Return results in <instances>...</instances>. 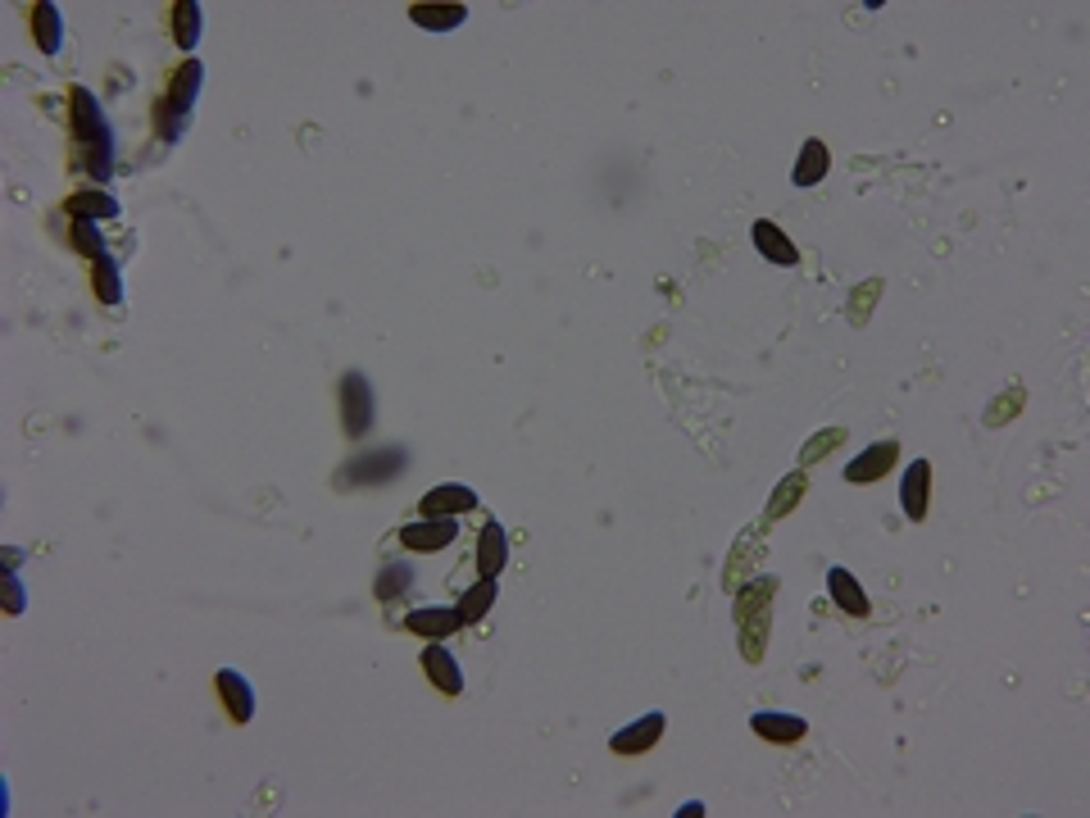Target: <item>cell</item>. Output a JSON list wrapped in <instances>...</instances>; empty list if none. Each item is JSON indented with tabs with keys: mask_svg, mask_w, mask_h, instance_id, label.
<instances>
[{
	"mask_svg": "<svg viewBox=\"0 0 1090 818\" xmlns=\"http://www.w3.org/2000/svg\"><path fill=\"white\" fill-rule=\"evenodd\" d=\"M378 405H373V382L363 378V373H346L341 378V423H346V437L350 441H363L373 433V423H378V414H373Z\"/></svg>",
	"mask_w": 1090,
	"mask_h": 818,
	"instance_id": "4",
	"label": "cell"
},
{
	"mask_svg": "<svg viewBox=\"0 0 1090 818\" xmlns=\"http://www.w3.org/2000/svg\"><path fill=\"white\" fill-rule=\"evenodd\" d=\"M750 241H754V251H759L768 264H777V268H796L800 264V246L791 237H786V228H777L773 219H759L750 228Z\"/></svg>",
	"mask_w": 1090,
	"mask_h": 818,
	"instance_id": "11",
	"label": "cell"
},
{
	"mask_svg": "<svg viewBox=\"0 0 1090 818\" xmlns=\"http://www.w3.org/2000/svg\"><path fill=\"white\" fill-rule=\"evenodd\" d=\"M405 464H409V450H401V446H382V450H363V454H355V460L337 473V482L341 487H382V482H391L396 473H405Z\"/></svg>",
	"mask_w": 1090,
	"mask_h": 818,
	"instance_id": "3",
	"label": "cell"
},
{
	"mask_svg": "<svg viewBox=\"0 0 1090 818\" xmlns=\"http://www.w3.org/2000/svg\"><path fill=\"white\" fill-rule=\"evenodd\" d=\"M900 460V441H877L868 446L863 454H855L850 464H845V482H855V487H868V482H882Z\"/></svg>",
	"mask_w": 1090,
	"mask_h": 818,
	"instance_id": "9",
	"label": "cell"
},
{
	"mask_svg": "<svg viewBox=\"0 0 1090 818\" xmlns=\"http://www.w3.org/2000/svg\"><path fill=\"white\" fill-rule=\"evenodd\" d=\"M214 691H219V705L228 710L232 723L246 727V723L255 718V687L241 678L236 669H219V673H214Z\"/></svg>",
	"mask_w": 1090,
	"mask_h": 818,
	"instance_id": "10",
	"label": "cell"
},
{
	"mask_svg": "<svg viewBox=\"0 0 1090 818\" xmlns=\"http://www.w3.org/2000/svg\"><path fill=\"white\" fill-rule=\"evenodd\" d=\"M477 509V492L464 487V482H437V487L418 500L422 519H460V514Z\"/></svg>",
	"mask_w": 1090,
	"mask_h": 818,
	"instance_id": "6",
	"label": "cell"
},
{
	"mask_svg": "<svg viewBox=\"0 0 1090 818\" xmlns=\"http://www.w3.org/2000/svg\"><path fill=\"white\" fill-rule=\"evenodd\" d=\"M1013 405H1022V391H1009V396H999V401L990 405V414H986L990 428H999V423H1009V418H1013Z\"/></svg>",
	"mask_w": 1090,
	"mask_h": 818,
	"instance_id": "30",
	"label": "cell"
},
{
	"mask_svg": "<svg viewBox=\"0 0 1090 818\" xmlns=\"http://www.w3.org/2000/svg\"><path fill=\"white\" fill-rule=\"evenodd\" d=\"M900 505H904V519L908 523H923L927 509H931V464L927 460H914L900 482Z\"/></svg>",
	"mask_w": 1090,
	"mask_h": 818,
	"instance_id": "12",
	"label": "cell"
},
{
	"mask_svg": "<svg viewBox=\"0 0 1090 818\" xmlns=\"http://www.w3.org/2000/svg\"><path fill=\"white\" fill-rule=\"evenodd\" d=\"M409 19L428 33H454V27H464L468 5H409Z\"/></svg>",
	"mask_w": 1090,
	"mask_h": 818,
	"instance_id": "23",
	"label": "cell"
},
{
	"mask_svg": "<svg viewBox=\"0 0 1090 818\" xmlns=\"http://www.w3.org/2000/svg\"><path fill=\"white\" fill-rule=\"evenodd\" d=\"M827 169H832V150H827V141H818V137H809L804 146H800V160H796V169H791V182L804 192V187H818V182L827 177Z\"/></svg>",
	"mask_w": 1090,
	"mask_h": 818,
	"instance_id": "17",
	"label": "cell"
},
{
	"mask_svg": "<svg viewBox=\"0 0 1090 818\" xmlns=\"http://www.w3.org/2000/svg\"><path fill=\"white\" fill-rule=\"evenodd\" d=\"M750 733H754V737H764V741H773V746H796V741H804V737H809V723H804L800 714L759 710V714L750 718Z\"/></svg>",
	"mask_w": 1090,
	"mask_h": 818,
	"instance_id": "13",
	"label": "cell"
},
{
	"mask_svg": "<svg viewBox=\"0 0 1090 818\" xmlns=\"http://www.w3.org/2000/svg\"><path fill=\"white\" fill-rule=\"evenodd\" d=\"M91 291H96V300H101L105 310L124 306V268L114 264V255H105V260L91 264Z\"/></svg>",
	"mask_w": 1090,
	"mask_h": 818,
	"instance_id": "22",
	"label": "cell"
},
{
	"mask_svg": "<svg viewBox=\"0 0 1090 818\" xmlns=\"http://www.w3.org/2000/svg\"><path fill=\"white\" fill-rule=\"evenodd\" d=\"M200 27H205V10L196 5V0H177V5L169 10V33H173V42L182 50H196Z\"/></svg>",
	"mask_w": 1090,
	"mask_h": 818,
	"instance_id": "21",
	"label": "cell"
},
{
	"mask_svg": "<svg viewBox=\"0 0 1090 818\" xmlns=\"http://www.w3.org/2000/svg\"><path fill=\"white\" fill-rule=\"evenodd\" d=\"M804 492H809V477H804V469H796L791 477H781V487L773 492V500L764 505V519L768 523H777V519H786L800 500H804Z\"/></svg>",
	"mask_w": 1090,
	"mask_h": 818,
	"instance_id": "24",
	"label": "cell"
},
{
	"mask_svg": "<svg viewBox=\"0 0 1090 818\" xmlns=\"http://www.w3.org/2000/svg\"><path fill=\"white\" fill-rule=\"evenodd\" d=\"M65 215H69V219H96V223L118 219V196H109V192H101V187L73 192V196L65 200Z\"/></svg>",
	"mask_w": 1090,
	"mask_h": 818,
	"instance_id": "20",
	"label": "cell"
},
{
	"mask_svg": "<svg viewBox=\"0 0 1090 818\" xmlns=\"http://www.w3.org/2000/svg\"><path fill=\"white\" fill-rule=\"evenodd\" d=\"M69 114H73V137L82 146V164L96 182L114 177V133H109V118L101 110V101L91 96L86 87L69 91Z\"/></svg>",
	"mask_w": 1090,
	"mask_h": 818,
	"instance_id": "1",
	"label": "cell"
},
{
	"mask_svg": "<svg viewBox=\"0 0 1090 818\" xmlns=\"http://www.w3.org/2000/svg\"><path fill=\"white\" fill-rule=\"evenodd\" d=\"M69 246L82 255V260H105L109 255V246H105V232H101V223L96 219H73L69 223Z\"/></svg>",
	"mask_w": 1090,
	"mask_h": 818,
	"instance_id": "26",
	"label": "cell"
},
{
	"mask_svg": "<svg viewBox=\"0 0 1090 818\" xmlns=\"http://www.w3.org/2000/svg\"><path fill=\"white\" fill-rule=\"evenodd\" d=\"M460 537V519H414L401 528V545L409 555H437Z\"/></svg>",
	"mask_w": 1090,
	"mask_h": 818,
	"instance_id": "5",
	"label": "cell"
},
{
	"mask_svg": "<svg viewBox=\"0 0 1090 818\" xmlns=\"http://www.w3.org/2000/svg\"><path fill=\"white\" fill-rule=\"evenodd\" d=\"M663 727H669V718H663L659 710H654V714H641L636 723L618 727V733L610 737V750L623 754V760H631V754H646V750H654V746L663 741Z\"/></svg>",
	"mask_w": 1090,
	"mask_h": 818,
	"instance_id": "7",
	"label": "cell"
},
{
	"mask_svg": "<svg viewBox=\"0 0 1090 818\" xmlns=\"http://www.w3.org/2000/svg\"><path fill=\"white\" fill-rule=\"evenodd\" d=\"M827 596H832V604L840 614H850V619L868 614V591L859 587V578L850 568H827Z\"/></svg>",
	"mask_w": 1090,
	"mask_h": 818,
	"instance_id": "16",
	"label": "cell"
},
{
	"mask_svg": "<svg viewBox=\"0 0 1090 818\" xmlns=\"http://www.w3.org/2000/svg\"><path fill=\"white\" fill-rule=\"evenodd\" d=\"M23 604H27L23 578H19V573H5V614H23Z\"/></svg>",
	"mask_w": 1090,
	"mask_h": 818,
	"instance_id": "31",
	"label": "cell"
},
{
	"mask_svg": "<svg viewBox=\"0 0 1090 818\" xmlns=\"http://www.w3.org/2000/svg\"><path fill=\"white\" fill-rule=\"evenodd\" d=\"M405 627L418 632V636H428V642H445V636H454V632L464 627V614H460V604H454V610H441V604H432V610H409V614H405Z\"/></svg>",
	"mask_w": 1090,
	"mask_h": 818,
	"instance_id": "15",
	"label": "cell"
},
{
	"mask_svg": "<svg viewBox=\"0 0 1090 818\" xmlns=\"http://www.w3.org/2000/svg\"><path fill=\"white\" fill-rule=\"evenodd\" d=\"M33 37H37V50L42 55H59V46H65V14H59L55 0H42V5H33Z\"/></svg>",
	"mask_w": 1090,
	"mask_h": 818,
	"instance_id": "19",
	"label": "cell"
},
{
	"mask_svg": "<svg viewBox=\"0 0 1090 818\" xmlns=\"http://www.w3.org/2000/svg\"><path fill=\"white\" fill-rule=\"evenodd\" d=\"M200 82H205V65H200V59H182V65L173 69V78H169V96H164V105H169L177 118H187L192 105H196V96H200Z\"/></svg>",
	"mask_w": 1090,
	"mask_h": 818,
	"instance_id": "14",
	"label": "cell"
},
{
	"mask_svg": "<svg viewBox=\"0 0 1090 818\" xmlns=\"http://www.w3.org/2000/svg\"><path fill=\"white\" fill-rule=\"evenodd\" d=\"M409 587H414V564L409 560H391L378 578H373V596L382 600V604H391L396 596H409Z\"/></svg>",
	"mask_w": 1090,
	"mask_h": 818,
	"instance_id": "25",
	"label": "cell"
},
{
	"mask_svg": "<svg viewBox=\"0 0 1090 818\" xmlns=\"http://www.w3.org/2000/svg\"><path fill=\"white\" fill-rule=\"evenodd\" d=\"M877 296H882V283H863V287H855V310H850V319L855 323H868V306H877Z\"/></svg>",
	"mask_w": 1090,
	"mask_h": 818,
	"instance_id": "29",
	"label": "cell"
},
{
	"mask_svg": "<svg viewBox=\"0 0 1090 818\" xmlns=\"http://www.w3.org/2000/svg\"><path fill=\"white\" fill-rule=\"evenodd\" d=\"M0 555H5V573H19V564H23V551H19V545H5Z\"/></svg>",
	"mask_w": 1090,
	"mask_h": 818,
	"instance_id": "32",
	"label": "cell"
},
{
	"mask_svg": "<svg viewBox=\"0 0 1090 818\" xmlns=\"http://www.w3.org/2000/svg\"><path fill=\"white\" fill-rule=\"evenodd\" d=\"M418 664H422V678H428L441 695H464V669H460V659H454L441 642H428L422 646V655H418Z\"/></svg>",
	"mask_w": 1090,
	"mask_h": 818,
	"instance_id": "8",
	"label": "cell"
},
{
	"mask_svg": "<svg viewBox=\"0 0 1090 818\" xmlns=\"http://www.w3.org/2000/svg\"><path fill=\"white\" fill-rule=\"evenodd\" d=\"M773 591H777V578H764V583H750L737 591V623H741V655L750 664H759L764 650H768V614H773Z\"/></svg>",
	"mask_w": 1090,
	"mask_h": 818,
	"instance_id": "2",
	"label": "cell"
},
{
	"mask_svg": "<svg viewBox=\"0 0 1090 818\" xmlns=\"http://www.w3.org/2000/svg\"><path fill=\"white\" fill-rule=\"evenodd\" d=\"M505 564H509V532L500 523H487V528H482V537H477V568H482V578H500Z\"/></svg>",
	"mask_w": 1090,
	"mask_h": 818,
	"instance_id": "18",
	"label": "cell"
},
{
	"mask_svg": "<svg viewBox=\"0 0 1090 818\" xmlns=\"http://www.w3.org/2000/svg\"><path fill=\"white\" fill-rule=\"evenodd\" d=\"M496 578H482V583H473L464 596H460V614H464V627L468 623H482V619H487V610H491V604H496Z\"/></svg>",
	"mask_w": 1090,
	"mask_h": 818,
	"instance_id": "27",
	"label": "cell"
},
{
	"mask_svg": "<svg viewBox=\"0 0 1090 818\" xmlns=\"http://www.w3.org/2000/svg\"><path fill=\"white\" fill-rule=\"evenodd\" d=\"M840 441H845V428H827V433H818V437L800 450V469H809V464H818V460H827L832 446H840Z\"/></svg>",
	"mask_w": 1090,
	"mask_h": 818,
	"instance_id": "28",
	"label": "cell"
}]
</instances>
